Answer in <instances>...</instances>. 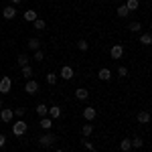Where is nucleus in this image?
I'll return each instance as SVG.
<instances>
[{
	"mask_svg": "<svg viewBox=\"0 0 152 152\" xmlns=\"http://www.w3.org/2000/svg\"><path fill=\"white\" fill-rule=\"evenodd\" d=\"M24 91L28 95H35L37 91H39V83H37L35 79H28V81L24 83Z\"/></svg>",
	"mask_w": 152,
	"mask_h": 152,
	"instance_id": "f257e3e1",
	"label": "nucleus"
},
{
	"mask_svg": "<svg viewBox=\"0 0 152 152\" xmlns=\"http://www.w3.org/2000/svg\"><path fill=\"white\" fill-rule=\"evenodd\" d=\"M12 132H14L16 136H23L24 132H26V122H24V120H18V122L12 126Z\"/></svg>",
	"mask_w": 152,
	"mask_h": 152,
	"instance_id": "f03ea898",
	"label": "nucleus"
},
{
	"mask_svg": "<svg viewBox=\"0 0 152 152\" xmlns=\"http://www.w3.org/2000/svg\"><path fill=\"white\" fill-rule=\"evenodd\" d=\"M12 87V79L10 77H2L0 79V94H8Z\"/></svg>",
	"mask_w": 152,
	"mask_h": 152,
	"instance_id": "7ed1b4c3",
	"label": "nucleus"
},
{
	"mask_svg": "<svg viewBox=\"0 0 152 152\" xmlns=\"http://www.w3.org/2000/svg\"><path fill=\"white\" fill-rule=\"evenodd\" d=\"M41 146L43 148H49V146H53V142H55V134H45V136H41Z\"/></svg>",
	"mask_w": 152,
	"mask_h": 152,
	"instance_id": "20e7f679",
	"label": "nucleus"
},
{
	"mask_svg": "<svg viewBox=\"0 0 152 152\" xmlns=\"http://www.w3.org/2000/svg\"><path fill=\"white\" fill-rule=\"evenodd\" d=\"M110 55H112V59H122V55H124V47H122V45H114V47L110 49Z\"/></svg>",
	"mask_w": 152,
	"mask_h": 152,
	"instance_id": "39448f33",
	"label": "nucleus"
},
{
	"mask_svg": "<svg viewBox=\"0 0 152 152\" xmlns=\"http://www.w3.org/2000/svg\"><path fill=\"white\" fill-rule=\"evenodd\" d=\"M59 75H61V79H65V81H69L71 77L75 75V73H73V69H71L69 65H65V67L61 69V73H59Z\"/></svg>",
	"mask_w": 152,
	"mask_h": 152,
	"instance_id": "423d86ee",
	"label": "nucleus"
},
{
	"mask_svg": "<svg viewBox=\"0 0 152 152\" xmlns=\"http://www.w3.org/2000/svg\"><path fill=\"white\" fill-rule=\"evenodd\" d=\"M2 16H4L6 20H12V18L16 16V8H14V6H6V8L2 10Z\"/></svg>",
	"mask_w": 152,
	"mask_h": 152,
	"instance_id": "0eeeda50",
	"label": "nucleus"
},
{
	"mask_svg": "<svg viewBox=\"0 0 152 152\" xmlns=\"http://www.w3.org/2000/svg\"><path fill=\"white\" fill-rule=\"evenodd\" d=\"M95 116H97V112H95V110H94V107H91V105L83 110V118H85L87 122H91V120H95Z\"/></svg>",
	"mask_w": 152,
	"mask_h": 152,
	"instance_id": "6e6552de",
	"label": "nucleus"
},
{
	"mask_svg": "<svg viewBox=\"0 0 152 152\" xmlns=\"http://www.w3.org/2000/svg\"><path fill=\"white\" fill-rule=\"evenodd\" d=\"M12 118H14V112H12L10 107L8 110H0V120L2 122H10Z\"/></svg>",
	"mask_w": 152,
	"mask_h": 152,
	"instance_id": "1a4fd4ad",
	"label": "nucleus"
},
{
	"mask_svg": "<svg viewBox=\"0 0 152 152\" xmlns=\"http://www.w3.org/2000/svg\"><path fill=\"white\" fill-rule=\"evenodd\" d=\"M75 97L83 102V99H87V97H89V91H87L85 87H77V89H75Z\"/></svg>",
	"mask_w": 152,
	"mask_h": 152,
	"instance_id": "9d476101",
	"label": "nucleus"
},
{
	"mask_svg": "<svg viewBox=\"0 0 152 152\" xmlns=\"http://www.w3.org/2000/svg\"><path fill=\"white\" fill-rule=\"evenodd\" d=\"M49 116H51V120L61 118V107H59V105H51V107H49Z\"/></svg>",
	"mask_w": 152,
	"mask_h": 152,
	"instance_id": "9b49d317",
	"label": "nucleus"
},
{
	"mask_svg": "<svg viewBox=\"0 0 152 152\" xmlns=\"http://www.w3.org/2000/svg\"><path fill=\"white\" fill-rule=\"evenodd\" d=\"M97 77H99V79H102V81H110V79H112V71L110 69H99V73H97Z\"/></svg>",
	"mask_w": 152,
	"mask_h": 152,
	"instance_id": "f8f14e48",
	"label": "nucleus"
},
{
	"mask_svg": "<svg viewBox=\"0 0 152 152\" xmlns=\"http://www.w3.org/2000/svg\"><path fill=\"white\" fill-rule=\"evenodd\" d=\"M26 47L31 49V51H39V49H41V41H39V39H28Z\"/></svg>",
	"mask_w": 152,
	"mask_h": 152,
	"instance_id": "ddd939ff",
	"label": "nucleus"
},
{
	"mask_svg": "<svg viewBox=\"0 0 152 152\" xmlns=\"http://www.w3.org/2000/svg\"><path fill=\"white\" fill-rule=\"evenodd\" d=\"M138 122H140V124H148V122H150V114H148L146 110L138 112Z\"/></svg>",
	"mask_w": 152,
	"mask_h": 152,
	"instance_id": "4468645a",
	"label": "nucleus"
},
{
	"mask_svg": "<svg viewBox=\"0 0 152 152\" xmlns=\"http://www.w3.org/2000/svg\"><path fill=\"white\" fill-rule=\"evenodd\" d=\"M23 16H24V20H26V23H33V20H37V12H35V10L23 12Z\"/></svg>",
	"mask_w": 152,
	"mask_h": 152,
	"instance_id": "2eb2a0df",
	"label": "nucleus"
},
{
	"mask_svg": "<svg viewBox=\"0 0 152 152\" xmlns=\"http://www.w3.org/2000/svg\"><path fill=\"white\" fill-rule=\"evenodd\" d=\"M116 14H118V16H120V18H126V16H128V14H130V10H128V8H126V4H122V6H118Z\"/></svg>",
	"mask_w": 152,
	"mask_h": 152,
	"instance_id": "dca6fc26",
	"label": "nucleus"
},
{
	"mask_svg": "<svg viewBox=\"0 0 152 152\" xmlns=\"http://www.w3.org/2000/svg\"><path fill=\"white\" fill-rule=\"evenodd\" d=\"M138 6H140V2H138V0H126V8H128L130 12H132V10H138Z\"/></svg>",
	"mask_w": 152,
	"mask_h": 152,
	"instance_id": "f3484780",
	"label": "nucleus"
},
{
	"mask_svg": "<svg viewBox=\"0 0 152 152\" xmlns=\"http://www.w3.org/2000/svg\"><path fill=\"white\" fill-rule=\"evenodd\" d=\"M37 114H39L41 118H45V116L49 114V107H47L45 104H39V105H37Z\"/></svg>",
	"mask_w": 152,
	"mask_h": 152,
	"instance_id": "a211bd4d",
	"label": "nucleus"
},
{
	"mask_svg": "<svg viewBox=\"0 0 152 152\" xmlns=\"http://www.w3.org/2000/svg\"><path fill=\"white\" fill-rule=\"evenodd\" d=\"M41 126H43V130H51V126H53V120L51 118H41Z\"/></svg>",
	"mask_w": 152,
	"mask_h": 152,
	"instance_id": "6ab92c4d",
	"label": "nucleus"
},
{
	"mask_svg": "<svg viewBox=\"0 0 152 152\" xmlns=\"http://www.w3.org/2000/svg\"><path fill=\"white\" fill-rule=\"evenodd\" d=\"M130 148H132V142H130L128 138H124V140L120 142V150H122V152H128Z\"/></svg>",
	"mask_w": 152,
	"mask_h": 152,
	"instance_id": "aec40b11",
	"label": "nucleus"
},
{
	"mask_svg": "<svg viewBox=\"0 0 152 152\" xmlns=\"http://www.w3.org/2000/svg\"><path fill=\"white\" fill-rule=\"evenodd\" d=\"M140 43H142V45H150V43H152V35H150V33H142V35H140Z\"/></svg>",
	"mask_w": 152,
	"mask_h": 152,
	"instance_id": "412c9836",
	"label": "nucleus"
},
{
	"mask_svg": "<svg viewBox=\"0 0 152 152\" xmlns=\"http://www.w3.org/2000/svg\"><path fill=\"white\" fill-rule=\"evenodd\" d=\"M128 28H130V33H140V31H142V24L138 23V20H134V23H130Z\"/></svg>",
	"mask_w": 152,
	"mask_h": 152,
	"instance_id": "4be33fe9",
	"label": "nucleus"
},
{
	"mask_svg": "<svg viewBox=\"0 0 152 152\" xmlns=\"http://www.w3.org/2000/svg\"><path fill=\"white\" fill-rule=\"evenodd\" d=\"M91 132H94V126H91V122H89V124H85V126L81 128V134H83V136H91Z\"/></svg>",
	"mask_w": 152,
	"mask_h": 152,
	"instance_id": "5701e85b",
	"label": "nucleus"
},
{
	"mask_svg": "<svg viewBox=\"0 0 152 152\" xmlns=\"http://www.w3.org/2000/svg\"><path fill=\"white\" fill-rule=\"evenodd\" d=\"M57 73H53V71H51V73H47V83L49 85H55V83H57Z\"/></svg>",
	"mask_w": 152,
	"mask_h": 152,
	"instance_id": "b1692460",
	"label": "nucleus"
},
{
	"mask_svg": "<svg viewBox=\"0 0 152 152\" xmlns=\"http://www.w3.org/2000/svg\"><path fill=\"white\" fill-rule=\"evenodd\" d=\"M16 63H18V67H24V65H28V57L26 55H18Z\"/></svg>",
	"mask_w": 152,
	"mask_h": 152,
	"instance_id": "393cba45",
	"label": "nucleus"
},
{
	"mask_svg": "<svg viewBox=\"0 0 152 152\" xmlns=\"http://www.w3.org/2000/svg\"><path fill=\"white\" fill-rule=\"evenodd\" d=\"M77 49H79V51H87V49H89L87 41H85V39H79V41H77Z\"/></svg>",
	"mask_w": 152,
	"mask_h": 152,
	"instance_id": "a878e982",
	"label": "nucleus"
},
{
	"mask_svg": "<svg viewBox=\"0 0 152 152\" xmlns=\"http://www.w3.org/2000/svg\"><path fill=\"white\" fill-rule=\"evenodd\" d=\"M20 69H23L24 77H33V67H31V65H24V67H20Z\"/></svg>",
	"mask_w": 152,
	"mask_h": 152,
	"instance_id": "bb28decb",
	"label": "nucleus"
},
{
	"mask_svg": "<svg viewBox=\"0 0 152 152\" xmlns=\"http://www.w3.org/2000/svg\"><path fill=\"white\" fill-rule=\"evenodd\" d=\"M33 23H35L37 31H43V28H45V20H41V18H37V20H33Z\"/></svg>",
	"mask_w": 152,
	"mask_h": 152,
	"instance_id": "cd10ccee",
	"label": "nucleus"
},
{
	"mask_svg": "<svg viewBox=\"0 0 152 152\" xmlns=\"http://www.w3.org/2000/svg\"><path fill=\"white\" fill-rule=\"evenodd\" d=\"M130 142H132V146H134V148H142V144H144L140 136H138V138H134V140H130Z\"/></svg>",
	"mask_w": 152,
	"mask_h": 152,
	"instance_id": "c85d7f7f",
	"label": "nucleus"
},
{
	"mask_svg": "<svg viewBox=\"0 0 152 152\" xmlns=\"http://www.w3.org/2000/svg\"><path fill=\"white\" fill-rule=\"evenodd\" d=\"M118 75H120V77H126V75H128V69H126L124 65H120V67H118Z\"/></svg>",
	"mask_w": 152,
	"mask_h": 152,
	"instance_id": "c756f323",
	"label": "nucleus"
},
{
	"mask_svg": "<svg viewBox=\"0 0 152 152\" xmlns=\"http://www.w3.org/2000/svg\"><path fill=\"white\" fill-rule=\"evenodd\" d=\"M12 112H14V116H18L20 120L24 118V107H16V110H12Z\"/></svg>",
	"mask_w": 152,
	"mask_h": 152,
	"instance_id": "7c9ffc66",
	"label": "nucleus"
},
{
	"mask_svg": "<svg viewBox=\"0 0 152 152\" xmlns=\"http://www.w3.org/2000/svg\"><path fill=\"white\" fill-rule=\"evenodd\" d=\"M35 59H37V61H43V59H45V53H43L41 49H39V51H35Z\"/></svg>",
	"mask_w": 152,
	"mask_h": 152,
	"instance_id": "2f4dec72",
	"label": "nucleus"
},
{
	"mask_svg": "<svg viewBox=\"0 0 152 152\" xmlns=\"http://www.w3.org/2000/svg\"><path fill=\"white\" fill-rule=\"evenodd\" d=\"M83 144H85V148H87L89 152H95V146L91 144V142H83Z\"/></svg>",
	"mask_w": 152,
	"mask_h": 152,
	"instance_id": "473e14b6",
	"label": "nucleus"
},
{
	"mask_svg": "<svg viewBox=\"0 0 152 152\" xmlns=\"http://www.w3.org/2000/svg\"><path fill=\"white\" fill-rule=\"evenodd\" d=\"M4 142H6V136H4V134H0V148L4 146Z\"/></svg>",
	"mask_w": 152,
	"mask_h": 152,
	"instance_id": "72a5a7b5",
	"label": "nucleus"
},
{
	"mask_svg": "<svg viewBox=\"0 0 152 152\" xmlns=\"http://www.w3.org/2000/svg\"><path fill=\"white\" fill-rule=\"evenodd\" d=\"M20 2H23V0H12V4H20Z\"/></svg>",
	"mask_w": 152,
	"mask_h": 152,
	"instance_id": "f704fd0d",
	"label": "nucleus"
},
{
	"mask_svg": "<svg viewBox=\"0 0 152 152\" xmlns=\"http://www.w3.org/2000/svg\"><path fill=\"white\" fill-rule=\"evenodd\" d=\"M55 152H63V150H55Z\"/></svg>",
	"mask_w": 152,
	"mask_h": 152,
	"instance_id": "c9c22d12",
	"label": "nucleus"
},
{
	"mask_svg": "<svg viewBox=\"0 0 152 152\" xmlns=\"http://www.w3.org/2000/svg\"><path fill=\"white\" fill-rule=\"evenodd\" d=\"M0 107H2V102H0Z\"/></svg>",
	"mask_w": 152,
	"mask_h": 152,
	"instance_id": "e433bc0d",
	"label": "nucleus"
}]
</instances>
